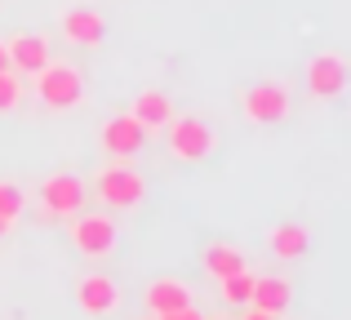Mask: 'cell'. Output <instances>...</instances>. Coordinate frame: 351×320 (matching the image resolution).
Masks as SVG:
<instances>
[{
	"instance_id": "cell-4",
	"label": "cell",
	"mask_w": 351,
	"mask_h": 320,
	"mask_svg": "<svg viewBox=\"0 0 351 320\" xmlns=\"http://www.w3.org/2000/svg\"><path fill=\"white\" fill-rule=\"evenodd\" d=\"M116 223L107 214H80V218H71V245H76V254L80 258H89V262H103V258H112L116 254Z\"/></svg>"
},
{
	"instance_id": "cell-23",
	"label": "cell",
	"mask_w": 351,
	"mask_h": 320,
	"mask_svg": "<svg viewBox=\"0 0 351 320\" xmlns=\"http://www.w3.org/2000/svg\"><path fill=\"white\" fill-rule=\"evenodd\" d=\"M9 227H14V223H5V218H0V236H5V232H9Z\"/></svg>"
},
{
	"instance_id": "cell-11",
	"label": "cell",
	"mask_w": 351,
	"mask_h": 320,
	"mask_svg": "<svg viewBox=\"0 0 351 320\" xmlns=\"http://www.w3.org/2000/svg\"><path fill=\"white\" fill-rule=\"evenodd\" d=\"M249 307H258V312H267V316H285L293 307V285L285 276H254Z\"/></svg>"
},
{
	"instance_id": "cell-13",
	"label": "cell",
	"mask_w": 351,
	"mask_h": 320,
	"mask_svg": "<svg viewBox=\"0 0 351 320\" xmlns=\"http://www.w3.org/2000/svg\"><path fill=\"white\" fill-rule=\"evenodd\" d=\"M129 116H134L143 130H165L173 121V98L160 94V89H143V94L129 103Z\"/></svg>"
},
{
	"instance_id": "cell-20",
	"label": "cell",
	"mask_w": 351,
	"mask_h": 320,
	"mask_svg": "<svg viewBox=\"0 0 351 320\" xmlns=\"http://www.w3.org/2000/svg\"><path fill=\"white\" fill-rule=\"evenodd\" d=\"M156 320H209V316H200L196 307H178V312H165V316H156Z\"/></svg>"
},
{
	"instance_id": "cell-2",
	"label": "cell",
	"mask_w": 351,
	"mask_h": 320,
	"mask_svg": "<svg viewBox=\"0 0 351 320\" xmlns=\"http://www.w3.org/2000/svg\"><path fill=\"white\" fill-rule=\"evenodd\" d=\"M94 196L103 200L107 209H138L143 196H147V182L129 160H116V164H103V169L94 173Z\"/></svg>"
},
{
	"instance_id": "cell-6",
	"label": "cell",
	"mask_w": 351,
	"mask_h": 320,
	"mask_svg": "<svg viewBox=\"0 0 351 320\" xmlns=\"http://www.w3.org/2000/svg\"><path fill=\"white\" fill-rule=\"evenodd\" d=\"M240 107H245L249 121H258V125H276V121H285V116H289L293 98H289V89H285V85L267 80V85L245 89V94H240Z\"/></svg>"
},
{
	"instance_id": "cell-3",
	"label": "cell",
	"mask_w": 351,
	"mask_h": 320,
	"mask_svg": "<svg viewBox=\"0 0 351 320\" xmlns=\"http://www.w3.org/2000/svg\"><path fill=\"white\" fill-rule=\"evenodd\" d=\"M165 147H169L173 160H205L209 151L218 147V134L209 130L205 121H196V116H173L169 125H165Z\"/></svg>"
},
{
	"instance_id": "cell-7",
	"label": "cell",
	"mask_w": 351,
	"mask_h": 320,
	"mask_svg": "<svg viewBox=\"0 0 351 320\" xmlns=\"http://www.w3.org/2000/svg\"><path fill=\"white\" fill-rule=\"evenodd\" d=\"M76 303L85 316H116L120 312V285L112 276H103V271H89V276L76 280Z\"/></svg>"
},
{
	"instance_id": "cell-5",
	"label": "cell",
	"mask_w": 351,
	"mask_h": 320,
	"mask_svg": "<svg viewBox=\"0 0 351 320\" xmlns=\"http://www.w3.org/2000/svg\"><path fill=\"white\" fill-rule=\"evenodd\" d=\"M40 223H58V218H71L85 209V182L76 173H49L40 182Z\"/></svg>"
},
{
	"instance_id": "cell-18",
	"label": "cell",
	"mask_w": 351,
	"mask_h": 320,
	"mask_svg": "<svg viewBox=\"0 0 351 320\" xmlns=\"http://www.w3.org/2000/svg\"><path fill=\"white\" fill-rule=\"evenodd\" d=\"M23 205H27L23 187H18V182H0V218H5V223H18Z\"/></svg>"
},
{
	"instance_id": "cell-1",
	"label": "cell",
	"mask_w": 351,
	"mask_h": 320,
	"mask_svg": "<svg viewBox=\"0 0 351 320\" xmlns=\"http://www.w3.org/2000/svg\"><path fill=\"white\" fill-rule=\"evenodd\" d=\"M36 98H40L49 112H76L80 98H85V76H80V67H71L67 58L62 62L49 58L36 71Z\"/></svg>"
},
{
	"instance_id": "cell-16",
	"label": "cell",
	"mask_w": 351,
	"mask_h": 320,
	"mask_svg": "<svg viewBox=\"0 0 351 320\" xmlns=\"http://www.w3.org/2000/svg\"><path fill=\"white\" fill-rule=\"evenodd\" d=\"M200 267L209 271V276H232V271H245L249 262H245V254L236 249V245H205L200 249Z\"/></svg>"
},
{
	"instance_id": "cell-21",
	"label": "cell",
	"mask_w": 351,
	"mask_h": 320,
	"mask_svg": "<svg viewBox=\"0 0 351 320\" xmlns=\"http://www.w3.org/2000/svg\"><path fill=\"white\" fill-rule=\"evenodd\" d=\"M245 320H280V316H267V312H258V307H249Z\"/></svg>"
},
{
	"instance_id": "cell-10",
	"label": "cell",
	"mask_w": 351,
	"mask_h": 320,
	"mask_svg": "<svg viewBox=\"0 0 351 320\" xmlns=\"http://www.w3.org/2000/svg\"><path fill=\"white\" fill-rule=\"evenodd\" d=\"M5 53H9V71L36 76V71L49 62V36H40V32H18L14 40H5Z\"/></svg>"
},
{
	"instance_id": "cell-14",
	"label": "cell",
	"mask_w": 351,
	"mask_h": 320,
	"mask_svg": "<svg viewBox=\"0 0 351 320\" xmlns=\"http://www.w3.org/2000/svg\"><path fill=\"white\" fill-rule=\"evenodd\" d=\"M103 32H107V23L94 9H67V14H62V36H67L71 45H98Z\"/></svg>"
},
{
	"instance_id": "cell-9",
	"label": "cell",
	"mask_w": 351,
	"mask_h": 320,
	"mask_svg": "<svg viewBox=\"0 0 351 320\" xmlns=\"http://www.w3.org/2000/svg\"><path fill=\"white\" fill-rule=\"evenodd\" d=\"M307 89L311 98H338L347 89V58L343 53H316L307 62Z\"/></svg>"
},
{
	"instance_id": "cell-15",
	"label": "cell",
	"mask_w": 351,
	"mask_h": 320,
	"mask_svg": "<svg viewBox=\"0 0 351 320\" xmlns=\"http://www.w3.org/2000/svg\"><path fill=\"white\" fill-rule=\"evenodd\" d=\"M267 249H271L280 262H293V258H302V254L311 249V236H307V227L285 223V227H271V236H267Z\"/></svg>"
},
{
	"instance_id": "cell-19",
	"label": "cell",
	"mask_w": 351,
	"mask_h": 320,
	"mask_svg": "<svg viewBox=\"0 0 351 320\" xmlns=\"http://www.w3.org/2000/svg\"><path fill=\"white\" fill-rule=\"evenodd\" d=\"M23 76L18 71H0V112H14L18 103H23Z\"/></svg>"
},
{
	"instance_id": "cell-12",
	"label": "cell",
	"mask_w": 351,
	"mask_h": 320,
	"mask_svg": "<svg viewBox=\"0 0 351 320\" xmlns=\"http://www.w3.org/2000/svg\"><path fill=\"white\" fill-rule=\"evenodd\" d=\"M178 307H191V285L178 276H156L147 285V312L165 316V312H178Z\"/></svg>"
},
{
	"instance_id": "cell-17",
	"label": "cell",
	"mask_w": 351,
	"mask_h": 320,
	"mask_svg": "<svg viewBox=\"0 0 351 320\" xmlns=\"http://www.w3.org/2000/svg\"><path fill=\"white\" fill-rule=\"evenodd\" d=\"M249 294H254V271H232V276L218 280V298L227 307H249Z\"/></svg>"
},
{
	"instance_id": "cell-22",
	"label": "cell",
	"mask_w": 351,
	"mask_h": 320,
	"mask_svg": "<svg viewBox=\"0 0 351 320\" xmlns=\"http://www.w3.org/2000/svg\"><path fill=\"white\" fill-rule=\"evenodd\" d=\"M0 71H9V53H5V40H0Z\"/></svg>"
},
{
	"instance_id": "cell-8",
	"label": "cell",
	"mask_w": 351,
	"mask_h": 320,
	"mask_svg": "<svg viewBox=\"0 0 351 320\" xmlns=\"http://www.w3.org/2000/svg\"><path fill=\"white\" fill-rule=\"evenodd\" d=\"M98 143H103L107 156L134 160L138 151H143V143H147V130L134 121V116H116V121H107L103 130H98Z\"/></svg>"
}]
</instances>
